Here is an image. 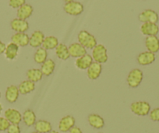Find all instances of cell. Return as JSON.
<instances>
[{
	"label": "cell",
	"instance_id": "obj_1",
	"mask_svg": "<svg viewBox=\"0 0 159 133\" xmlns=\"http://www.w3.org/2000/svg\"><path fill=\"white\" fill-rule=\"evenodd\" d=\"M78 43L83 45L86 49L92 50L98 44L95 37L87 30H81L77 35Z\"/></svg>",
	"mask_w": 159,
	"mask_h": 133
},
{
	"label": "cell",
	"instance_id": "obj_2",
	"mask_svg": "<svg viewBox=\"0 0 159 133\" xmlns=\"http://www.w3.org/2000/svg\"><path fill=\"white\" fill-rule=\"evenodd\" d=\"M92 59L94 62L100 64L106 63L108 62V56L107 48L102 44H98L92 49Z\"/></svg>",
	"mask_w": 159,
	"mask_h": 133
},
{
	"label": "cell",
	"instance_id": "obj_3",
	"mask_svg": "<svg viewBox=\"0 0 159 133\" xmlns=\"http://www.w3.org/2000/svg\"><path fill=\"white\" fill-rule=\"evenodd\" d=\"M130 110L134 114L140 117H144L149 114L151 111V105L148 102L143 101H135L131 104Z\"/></svg>",
	"mask_w": 159,
	"mask_h": 133
},
{
	"label": "cell",
	"instance_id": "obj_4",
	"mask_svg": "<svg viewBox=\"0 0 159 133\" xmlns=\"http://www.w3.org/2000/svg\"><path fill=\"white\" fill-rule=\"evenodd\" d=\"M143 78V73L142 70L139 69H134L128 74L126 82L128 86L131 88H137L142 82Z\"/></svg>",
	"mask_w": 159,
	"mask_h": 133
},
{
	"label": "cell",
	"instance_id": "obj_5",
	"mask_svg": "<svg viewBox=\"0 0 159 133\" xmlns=\"http://www.w3.org/2000/svg\"><path fill=\"white\" fill-rule=\"evenodd\" d=\"M63 10L67 14L70 16H79L84 12V6L81 2L72 1L70 2H66L63 7Z\"/></svg>",
	"mask_w": 159,
	"mask_h": 133
},
{
	"label": "cell",
	"instance_id": "obj_6",
	"mask_svg": "<svg viewBox=\"0 0 159 133\" xmlns=\"http://www.w3.org/2000/svg\"><path fill=\"white\" fill-rule=\"evenodd\" d=\"M138 19L140 22L143 23H152V24H157L159 20L158 14L154 10H143L140 13L138 16Z\"/></svg>",
	"mask_w": 159,
	"mask_h": 133
},
{
	"label": "cell",
	"instance_id": "obj_7",
	"mask_svg": "<svg viewBox=\"0 0 159 133\" xmlns=\"http://www.w3.org/2000/svg\"><path fill=\"white\" fill-rule=\"evenodd\" d=\"M5 117L10 124L19 125L22 122V114L18 110L14 108H9L4 113Z\"/></svg>",
	"mask_w": 159,
	"mask_h": 133
},
{
	"label": "cell",
	"instance_id": "obj_8",
	"mask_svg": "<svg viewBox=\"0 0 159 133\" xmlns=\"http://www.w3.org/2000/svg\"><path fill=\"white\" fill-rule=\"evenodd\" d=\"M75 124H76V120L73 116H64L59 122V129L62 132H67L75 126Z\"/></svg>",
	"mask_w": 159,
	"mask_h": 133
},
{
	"label": "cell",
	"instance_id": "obj_9",
	"mask_svg": "<svg viewBox=\"0 0 159 133\" xmlns=\"http://www.w3.org/2000/svg\"><path fill=\"white\" fill-rule=\"evenodd\" d=\"M10 27L16 33H26L29 29V24L27 20L15 18L10 22Z\"/></svg>",
	"mask_w": 159,
	"mask_h": 133
},
{
	"label": "cell",
	"instance_id": "obj_10",
	"mask_svg": "<svg viewBox=\"0 0 159 133\" xmlns=\"http://www.w3.org/2000/svg\"><path fill=\"white\" fill-rule=\"evenodd\" d=\"M156 59L155 54L150 51H143V52L140 53L137 57V61L139 65L146 66V65H151L153 62H154Z\"/></svg>",
	"mask_w": 159,
	"mask_h": 133
},
{
	"label": "cell",
	"instance_id": "obj_11",
	"mask_svg": "<svg viewBox=\"0 0 159 133\" xmlns=\"http://www.w3.org/2000/svg\"><path fill=\"white\" fill-rule=\"evenodd\" d=\"M102 72V64L98 62H94L89 68L87 69V75H88V79L91 80H96L100 77Z\"/></svg>",
	"mask_w": 159,
	"mask_h": 133
},
{
	"label": "cell",
	"instance_id": "obj_12",
	"mask_svg": "<svg viewBox=\"0 0 159 133\" xmlns=\"http://www.w3.org/2000/svg\"><path fill=\"white\" fill-rule=\"evenodd\" d=\"M69 52H70V57L78 59L82 57L87 54V49L80 44V43H73L68 47Z\"/></svg>",
	"mask_w": 159,
	"mask_h": 133
},
{
	"label": "cell",
	"instance_id": "obj_13",
	"mask_svg": "<svg viewBox=\"0 0 159 133\" xmlns=\"http://www.w3.org/2000/svg\"><path fill=\"white\" fill-rule=\"evenodd\" d=\"M45 38V37L43 32L41 31V30H35L30 35L29 44L32 48H40L42 45V43H43Z\"/></svg>",
	"mask_w": 159,
	"mask_h": 133
},
{
	"label": "cell",
	"instance_id": "obj_14",
	"mask_svg": "<svg viewBox=\"0 0 159 133\" xmlns=\"http://www.w3.org/2000/svg\"><path fill=\"white\" fill-rule=\"evenodd\" d=\"M140 32L145 36H156L159 32V27L157 24L143 23L140 26Z\"/></svg>",
	"mask_w": 159,
	"mask_h": 133
},
{
	"label": "cell",
	"instance_id": "obj_15",
	"mask_svg": "<svg viewBox=\"0 0 159 133\" xmlns=\"http://www.w3.org/2000/svg\"><path fill=\"white\" fill-rule=\"evenodd\" d=\"M94 62V60L92 59V56L91 55L88 54L84 55L82 57H80L76 59L75 62V65L78 69L80 70H86L90 67V65Z\"/></svg>",
	"mask_w": 159,
	"mask_h": 133
},
{
	"label": "cell",
	"instance_id": "obj_16",
	"mask_svg": "<svg viewBox=\"0 0 159 133\" xmlns=\"http://www.w3.org/2000/svg\"><path fill=\"white\" fill-rule=\"evenodd\" d=\"M20 92L18 86L15 85H10L6 90L5 97L6 100L10 104H13L19 98Z\"/></svg>",
	"mask_w": 159,
	"mask_h": 133
},
{
	"label": "cell",
	"instance_id": "obj_17",
	"mask_svg": "<svg viewBox=\"0 0 159 133\" xmlns=\"http://www.w3.org/2000/svg\"><path fill=\"white\" fill-rule=\"evenodd\" d=\"M30 37L26 33H16L11 37V42L19 47H26L29 44Z\"/></svg>",
	"mask_w": 159,
	"mask_h": 133
},
{
	"label": "cell",
	"instance_id": "obj_18",
	"mask_svg": "<svg viewBox=\"0 0 159 133\" xmlns=\"http://www.w3.org/2000/svg\"><path fill=\"white\" fill-rule=\"evenodd\" d=\"M145 46L148 51L154 54L159 51V39L157 36H148L145 39Z\"/></svg>",
	"mask_w": 159,
	"mask_h": 133
},
{
	"label": "cell",
	"instance_id": "obj_19",
	"mask_svg": "<svg viewBox=\"0 0 159 133\" xmlns=\"http://www.w3.org/2000/svg\"><path fill=\"white\" fill-rule=\"evenodd\" d=\"M88 122L92 128L95 129H102L105 126V120L98 114H91L88 117Z\"/></svg>",
	"mask_w": 159,
	"mask_h": 133
},
{
	"label": "cell",
	"instance_id": "obj_20",
	"mask_svg": "<svg viewBox=\"0 0 159 133\" xmlns=\"http://www.w3.org/2000/svg\"><path fill=\"white\" fill-rule=\"evenodd\" d=\"M33 7L31 5H30V4L25 3L24 6H22L19 9H17L16 16H17V18H19V19L27 20V19H28L33 14Z\"/></svg>",
	"mask_w": 159,
	"mask_h": 133
},
{
	"label": "cell",
	"instance_id": "obj_21",
	"mask_svg": "<svg viewBox=\"0 0 159 133\" xmlns=\"http://www.w3.org/2000/svg\"><path fill=\"white\" fill-rule=\"evenodd\" d=\"M35 87L36 86H35L34 82L28 80V79L22 81L18 86L20 94H22V95H27V94L32 93L35 90Z\"/></svg>",
	"mask_w": 159,
	"mask_h": 133
},
{
	"label": "cell",
	"instance_id": "obj_22",
	"mask_svg": "<svg viewBox=\"0 0 159 133\" xmlns=\"http://www.w3.org/2000/svg\"><path fill=\"white\" fill-rule=\"evenodd\" d=\"M19 46H17V45L15 44L14 43L10 42V44H8L7 45L5 52H4L6 59L10 61L14 60V59L17 57L18 53H19Z\"/></svg>",
	"mask_w": 159,
	"mask_h": 133
},
{
	"label": "cell",
	"instance_id": "obj_23",
	"mask_svg": "<svg viewBox=\"0 0 159 133\" xmlns=\"http://www.w3.org/2000/svg\"><path fill=\"white\" fill-rule=\"evenodd\" d=\"M36 118V114L30 109L26 110L22 114V121L27 127H31L34 125L37 122Z\"/></svg>",
	"mask_w": 159,
	"mask_h": 133
},
{
	"label": "cell",
	"instance_id": "obj_24",
	"mask_svg": "<svg viewBox=\"0 0 159 133\" xmlns=\"http://www.w3.org/2000/svg\"><path fill=\"white\" fill-rule=\"evenodd\" d=\"M55 69H56V63L54 61L51 59H48L44 63L42 64L40 69L42 72L44 76H49L54 73Z\"/></svg>",
	"mask_w": 159,
	"mask_h": 133
},
{
	"label": "cell",
	"instance_id": "obj_25",
	"mask_svg": "<svg viewBox=\"0 0 159 133\" xmlns=\"http://www.w3.org/2000/svg\"><path fill=\"white\" fill-rule=\"evenodd\" d=\"M34 126L35 131L42 133H49L52 130V124L46 120L37 121Z\"/></svg>",
	"mask_w": 159,
	"mask_h": 133
},
{
	"label": "cell",
	"instance_id": "obj_26",
	"mask_svg": "<svg viewBox=\"0 0 159 133\" xmlns=\"http://www.w3.org/2000/svg\"><path fill=\"white\" fill-rule=\"evenodd\" d=\"M27 79L30 81H32L35 83V82H38L39 81H41L43 78V73L41 71L40 69H34L32 68L30 69L27 71Z\"/></svg>",
	"mask_w": 159,
	"mask_h": 133
},
{
	"label": "cell",
	"instance_id": "obj_27",
	"mask_svg": "<svg viewBox=\"0 0 159 133\" xmlns=\"http://www.w3.org/2000/svg\"><path fill=\"white\" fill-rule=\"evenodd\" d=\"M59 40L55 36H48L45 37L42 43V47L45 50H53L56 49V47L59 45Z\"/></svg>",
	"mask_w": 159,
	"mask_h": 133
},
{
	"label": "cell",
	"instance_id": "obj_28",
	"mask_svg": "<svg viewBox=\"0 0 159 133\" xmlns=\"http://www.w3.org/2000/svg\"><path fill=\"white\" fill-rule=\"evenodd\" d=\"M56 55L59 59L63 61H66L67 59H70V52H69L68 47L65 44H59L57 47L56 48Z\"/></svg>",
	"mask_w": 159,
	"mask_h": 133
},
{
	"label": "cell",
	"instance_id": "obj_29",
	"mask_svg": "<svg viewBox=\"0 0 159 133\" xmlns=\"http://www.w3.org/2000/svg\"><path fill=\"white\" fill-rule=\"evenodd\" d=\"M47 59H48V52H47V50H45L42 47H40V48H37L36 51H35L34 55V62L36 63L42 65Z\"/></svg>",
	"mask_w": 159,
	"mask_h": 133
},
{
	"label": "cell",
	"instance_id": "obj_30",
	"mask_svg": "<svg viewBox=\"0 0 159 133\" xmlns=\"http://www.w3.org/2000/svg\"><path fill=\"white\" fill-rule=\"evenodd\" d=\"M26 3V0H10L9 5L13 9H19Z\"/></svg>",
	"mask_w": 159,
	"mask_h": 133
},
{
	"label": "cell",
	"instance_id": "obj_31",
	"mask_svg": "<svg viewBox=\"0 0 159 133\" xmlns=\"http://www.w3.org/2000/svg\"><path fill=\"white\" fill-rule=\"evenodd\" d=\"M10 123L6 117H0V131H7Z\"/></svg>",
	"mask_w": 159,
	"mask_h": 133
},
{
	"label": "cell",
	"instance_id": "obj_32",
	"mask_svg": "<svg viewBox=\"0 0 159 133\" xmlns=\"http://www.w3.org/2000/svg\"><path fill=\"white\" fill-rule=\"evenodd\" d=\"M149 116L153 122H159V108L151 110L149 113Z\"/></svg>",
	"mask_w": 159,
	"mask_h": 133
},
{
	"label": "cell",
	"instance_id": "obj_33",
	"mask_svg": "<svg viewBox=\"0 0 159 133\" xmlns=\"http://www.w3.org/2000/svg\"><path fill=\"white\" fill-rule=\"evenodd\" d=\"M7 133H21V130L19 125L10 124L8 129H7Z\"/></svg>",
	"mask_w": 159,
	"mask_h": 133
},
{
	"label": "cell",
	"instance_id": "obj_34",
	"mask_svg": "<svg viewBox=\"0 0 159 133\" xmlns=\"http://www.w3.org/2000/svg\"><path fill=\"white\" fill-rule=\"evenodd\" d=\"M70 133H83V131H81V129L79 128V127L74 126L73 128H72L69 131Z\"/></svg>",
	"mask_w": 159,
	"mask_h": 133
},
{
	"label": "cell",
	"instance_id": "obj_35",
	"mask_svg": "<svg viewBox=\"0 0 159 133\" xmlns=\"http://www.w3.org/2000/svg\"><path fill=\"white\" fill-rule=\"evenodd\" d=\"M6 48H7V45L2 41H0V55L3 54L5 52Z\"/></svg>",
	"mask_w": 159,
	"mask_h": 133
},
{
	"label": "cell",
	"instance_id": "obj_36",
	"mask_svg": "<svg viewBox=\"0 0 159 133\" xmlns=\"http://www.w3.org/2000/svg\"><path fill=\"white\" fill-rule=\"evenodd\" d=\"M49 133H59V131H56V130H52V131H50Z\"/></svg>",
	"mask_w": 159,
	"mask_h": 133
},
{
	"label": "cell",
	"instance_id": "obj_37",
	"mask_svg": "<svg viewBox=\"0 0 159 133\" xmlns=\"http://www.w3.org/2000/svg\"><path fill=\"white\" fill-rule=\"evenodd\" d=\"M2 105L0 104V114L2 113Z\"/></svg>",
	"mask_w": 159,
	"mask_h": 133
},
{
	"label": "cell",
	"instance_id": "obj_38",
	"mask_svg": "<svg viewBox=\"0 0 159 133\" xmlns=\"http://www.w3.org/2000/svg\"><path fill=\"white\" fill-rule=\"evenodd\" d=\"M66 2H72V1H74V0H64Z\"/></svg>",
	"mask_w": 159,
	"mask_h": 133
},
{
	"label": "cell",
	"instance_id": "obj_39",
	"mask_svg": "<svg viewBox=\"0 0 159 133\" xmlns=\"http://www.w3.org/2000/svg\"><path fill=\"white\" fill-rule=\"evenodd\" d=\"M32 133H42V132H39V131H33V132Z\"/></svg>",
	"mask_w": 159,
	"mask_h": 133
},
{
	"label": "cell",
	"instance_id": "obj_40",
	"mask_svg": "<svg viewBox=\"0 0 159 133\" xmlns=\"http://www.w3.org/2000/svg\"><path fill=\"white\" fill-rule=\"evenodd\" d=\"M0 98H1V92H0Z\"/></svg>",
	"mask_w": 159,
	"mask_h": 133
},
{
	"label": "cell",
	"instance_id": "obj_41",
	"mask_svg": "<svg viewBox=\"0 0 159 133\" xmlns=\"http://www.w3.org/2000/svg\"><path fill=\"white\" fill-rule=\"evenodd\" d=\"M98 133H103V132H98Z\"/></svg>",
	"mask_w": 159,
	"mask_h": 133
}]
</instances>
